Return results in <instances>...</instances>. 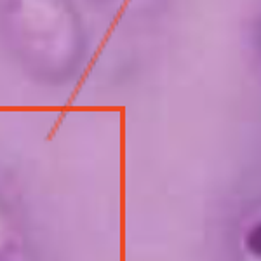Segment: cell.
Segmentation results:
<instances>
[{
	"label": "cell",
	"instance_id": "7a4b0ae2",
	"mask_svg": "<svg viewBox=\"0 0 261 261\" xmlns=\"http://www.w3.org/2000/svg\"><path fill=\"white\" fill-rule=\"evenodd\" d=\"M0 261H47L42 233L21 192L0 169Z\"/></svg>",
	"mask_w": 261,
	"mask_h": 261
},
{
	"label": "cell",
	"instance_id": "6da1fadb",
	"mask_svg": "<svg viewBox=\"0 0 261 261\" xmlns=\"http://www.w3.org/2000/svg\"><path fill=\"white\" fill-rule=\"evenodd\" d=\"M0 49L14 68L44 89H68L89 60L79 0H0Z\"/></svg>",
	"mask_w": 261,
	"mask_h": 261
}]
</instances>
